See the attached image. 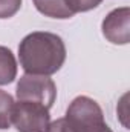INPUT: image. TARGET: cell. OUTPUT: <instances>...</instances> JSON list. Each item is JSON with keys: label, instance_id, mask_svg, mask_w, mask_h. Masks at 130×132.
<instances>
[{"label": "cell", "instance_id": "3957f363", "mask_svg": "<svg viewBox=\"0 0 130 132\" xmlns=\"http://www.w3.org/2000/svg\"><path fill=\"white\" fill-rule=\"evenodd\" d=\"M17 98L22 101H35L49 109L57 98V86L49 75L25 74L17 83Z\"/></svg>", "mask_w": 130, "mask_h": 132}, {"label": "cell", "instance_id": "8992f818", "mask_svg": "<svg viewBox=\"0 0 130 132\" xmlns=\"http://www.w3.org/2000/svg\"><path fill=\"white\" fill-rule=\"evenodd\" d=\"M34 5L38 12L51 19H70L75 15L66 0H34Z\"/></svg>", "mask_w": 130, "mask_h": 132}, {"label": "cell", "instance_id": "52a82bcc", "mask_svg": "<svg viewBox=\"0 0 130 132\" xmlns=\"http://www.w3.org/2000/svg\"><path fill=\"white\" fill-rule=\"evenodd\" d=\"M17 77V62L11 49L0 46V85H9Z\"/></svg>", "mask_w": 130, "mask_h": 132}, {"label": "cell", "instance_id": "30bf717a", "mask_svg": "<svg viewBox=\"0 0 130 132\" xmlns=\"http://www.w3.org/2000/svg\"><path fill=\"white\" fill-rule=\"evenodd\" d=\"M22 0H0V19H9L18 12Z\"/></svg>", "mask_w": 130, "mask_h": 132}, {"label": "cell", "instance_id": "5b68a950", "mask_svg": "<svg viewBox=\"0 0 130 132\" xmlns=\"http://www.w3.org/2000/svg\"><path fill=\"white\" fill-rule=\"evenodd\" d=\"M103 35L113 45H127L130 42V8L123 6L110 11L101 25Z\"/></svg>", "mask_w": 130, "mask_h": 132}, {"label": "cell", "instance_id": "9c48e42d", "mask_svg": "<svg viewBox=\"0 0 130 132\" xmlns=\"http://www.w3.org/2000/svg\"><path fill=\"white\" fill-rule=\"evenodd\" d=\"M101 2H103V0H66L67 6L70 8V11H72L73 14L90 11V9L97 8Z\"/></svg>", "mask_w": 130, "mask_h": 132}, {"label": "cell", "instance_id": "ba28073f", "mask_svg": "<svg viewBox=\"0 0 130 132\" xmlns=\"http://www.w3.org/2000/svg\"><path fill=\"white\" fill-rule=\"evenodd\" d=\"M14 98L6 92L0 89V129H8L12 125V108Z\"/></svg>", "mask_w": 130, "mask_h": 132}, {"label": "cell", "instance_id": "6da1fadb", "mask_svg": "<svg viewBox=\"0 0 130 132\" xmlns=\"http://www.w3.org/2000/svg\"><path fill=\"white\" fill-rule=\"evenodd\" d=\"M18 60L26 74L52 75L64 65V42L52 32H31L18 45Z\"/></svg>", "mask_w": 130, "mask_h": 132}, {"label": "cell", "instance_id": "277c9868", "mask_svg": "<svg viewBox=\"0 0 130 132\" xmlns=\"http://www.w3.org/2000/svg\"><path fill=\"white\" fill-rule=\"evenodd\" d=\"M51 123L49 109L35 101L14 103L12 125L18 132H46Z\"/></svg>", "mask_w": 130, "mask_h": 132}, {"label": "cell", "instance_id": "7a4b0ae2", "mask_svg": "<svg viewBox=\"0 0 130 132\" xmlns=\"http://www.w3.org/2000/svg\"><path fill=\"white\" fill-rule=\"evenodd\" d=\"M64 118L75 132H97L106 125L99 104L86 95H80L72 100Z\"/></svg>", "mask_w": 130, "mask_h": 132}, {"label": "cell", "instance_id": "7c38bea8", "mask_svg": "<svg viewBox=\"0 0 130 132\" xmlns=\"http://www.w3.org/2000/svg\"><path fill=\"white\" fill-rule=\"evenodd\" d=\"M97 132H113V131H112V129H110V128H109L107 125H104V126H103V128H101L99 131H97Z\"/></svg>", "mask_w": 130, "mask_h": 132}, {"label": "cell", "instance_id": "8fae6325", "mask_svg": "<svg viewBox=\"0 0 130 132\" xmlns=\"http://www.w3.org/2000/svg\"><path fill=\"white\" fill-rule=\"evenodd\" d=\"M46 132H75V129L67 123L66 118H58V120L49 123Z\"/></svg>", "mask_w": 130, "mask_h": 132}]
</instances>
